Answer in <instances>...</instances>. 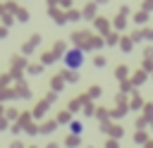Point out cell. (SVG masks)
I'll use <instances>...</instances> for the list:
<instances>
[{"mask_svg": "<svg viewBox=\"0 0 153 148\" xmlns=\"http://www.w3.org/2000/svg\"><path fill=\"white\" fill-rule=\"evenodd\" d=\"M108 148H117V141H108Z\"/></svg>", "mask_w": 153, "mask_h": 148, "instance_id": "e0dca14e", "label": "cell"}, {"mask_svg": "<svg viewBox=\"0 0 153 148\" xmlns=\"http://www.w3.org/2000/svg\"><path fill=\"white\" fill-rule=\"evenodd\" d=\"M65 64H67V69H79V67L84 64V50H81V48L67 50V53H65Z\"/></svg>", "mask_w": 153, "mask_h": 148, "instance_id": "6da1fadb", "label": "cell"}, {"mask_svg": "<svg viewBox=\"0 0 153 148\" xmlns=\"http://www.w3.org/2000/svg\"><path fill=\"white\" fill-rule=\"evenodd\" d=\"M57 122H69V112H62V115L57 117Z\"/></svg>", "mask_w": 153, "mask_h": 148, "instance_id": "5bb4252c", "label": "cell"}, {"mask_svg": "<svg viewBox=\"0 0 153 148\" xmlns=\"http://www.w3.org/2000/svg\"><path fill=\"white\" fill-rule=\"evenodd\" d=\"M53 50H55V53H53V55H55V57H57V55H60V53H62V50H65V43H62V41H60V43H55V45H53Z\"/></svg>", "mask_w": 153, "mask_h": 148, "instance_id": "52a82bcc", "label": "cell"}, {"mask_svg": "<svg viewBox=\"0 0 153 148\" xmlns=\"http://www.w3.org/2000/svg\"><path fill=\"white\" fill-rule=\"evenodd\" d=\"M96 24H98V29H103V33H108V21L105 19H98Z\"/></svg>", "mask_w": 153, "mask_h": 148, "instance_id": "30bf717a", "label": "cell"}, {"mask_svg": "<svg viewBox=\"0 0 153 148\" xmlns=\"http://www.w3.org/2000/svg\"><path fill=\"white\" fill-rule=\"evenodd\" d=\"M129 48H131V43H129V41H122V50H124V53H129Z\"/></svg>", "mask_w": 153, "mask_h": 148, "instance_id": "9a60e30c", "label": "cell"}, {"mask_svg": "<svg viewBox=\"0 0 153 148\" xmlns=\"http://www.w3.org/2000/svg\"><path fill=\"white\" fill-rule=\"evenodd\" d=\"M48 148H57V143H48Z\"/></svg>", "mask_w": 153, "mask_h": 148, "instance_id": "d6986e66", "label": "cell"}, {"mask_svg": "<svg viewBox=\"0 0 153 148\" xmlns=\"http://www.w3.org/2000/svg\"><path fill=\"white\" fill-rule=\"evenodd\" d=\"M65 143H67L69 148H76V146H79V136H67V138H65Z\"/></svg>", "mask_w": 153, "mask_h": 148, "instance_id": "277c9868", "label": "cell"}, {"mask_svg": "<svg viewBox=\"0 0 153 148\" xmlns=\"http://www.w3.org/2000/svg\"><path fill=\"white\" fill-rule=\"evenodd\" d=\"M103 129H110V134H115V136L122 134V129H117V127H103Z\"/></svg>", "mask_w": 153, "mask_h": 148, "instance_id": "7c38bea8", "label": "cell"}, {"mask_svg": "<svg viewBox=\"0 0 153 148\" xmlns=\"http://www.w3.org/2000/svg\"><path fill=\"white\" fill-rule=\"evenodd\" d=\"M10 148H24V143H22V141H12V146H10Z\"/></svg>", "mask_w": 153, "mask_h": 148, "instance_id": "2e32d148", "label": "cell"}, {"mask_svg": "<svg viewBox=\"0 0 153 148\" xmlns=\"http://www.w3.org/2000/svg\"><path fill=\"white\" fill-rule=\"evenodd\" d=\"M38 41H41V38H38V36H33V38H31V41H29V43L24 45V53H31V48H33V45H36Z\"/></svg>", "mask_w": 153, "mask_h": 148, "instance_id": "5b68a950", "label": "cell"}, {"mask_svg": "<svg viewBox=\"0 0 153 148\" xmlns=\"http://www.w3.org/2000/svg\"><path fill=\"white\" fill-rule=\"evenodd\" d=\"M117 76H120V79L127 76V67H117Z\"/></svg>", "mask_w": 153, "mask_h": 148, "instance_id": "4fadbf2b", "label": "cell"}, {"mask_svg": "<svg viewBox=\"0 0 153 148\" xmlns=\"http://www.w3.org/2000/svg\"><path fill=\"white\" fill-rule=\"evenodd\" d=\"M5 36H7V29H2V26H0V38H5Z\"/></svg>", "mask_w": 153, "mask_h": 148, "instance_id": "ac0fdd59", "label": "cell"}, {"mask_svg": "<svg viewBox=\"0 0 153 148\" xmlns=\"http://www.w3.org/2000/svg\"><path fill=\"white\" fill-rule=\"evenodd\" d=\"M50 14H53V19H57V21H65V14H60L57 10H50Z\"/></svg>", "mask_w": 153, "mask_h": 148, "instance_id": "9c48e42d", "label": "cell"}, {"mask_svg": "<svg viewBox=\"0 0 153 148\" xmlns=\"http://www.w3.org/2000/svg\"><path fill=\"white\" fill-rule=\"evenodd\" d=\"M41 72H43L41 64H31V67H29V74H41Z\"/></svg>", "mask_w": 153, "mask_h": 148, "instance_id": "ba28073f", "label": "cell"}, {"mask_svg": "<svg viewBox=\"0 0 153 148\" xmlns=\"http://www.w3.org/2000/svg\"><path fill=\"white\" fill-rule=\"evenodd\" d=\"M69 129H72V136H79L84 127H81V122H72V124H69Z\"/></svg>", "mask_w": 153, "mask_h": 148, "instance_id": "7a4b0ae2", "label": "cell"}, {"mask_svg": "<svg viewBox=\"0 0 153 148\" xmlns=\"http://www.w3.org/2000/svg\"><path fill=\"white\" fill-rule=\"evenodd\" d=\"M45 107H48V100H43L41 105H36V110H33V115H36V117H41V115L45 112Z\"/></svg>", "mask_w": 153, "mask_h": 148, "instance_id": "3957f363", "label": "cell"}, {"mask_svg": "<svg viewBox=\"0 0 153 148\" xmlns=\"http://www.w3.org/2000/svg\"><path fill=\"white\" fill-rule=\"evenodd\" d=\"M53 129H55V122H45L38 131H41V134H48V131H53Z\"/></svg>", "mask_w": 153, "mask_h": 148, "instance_id": "8992f818", "label": "cell"}, {"mask_svg": "<svg viewBox=\"0 0 153 148\" xmlns=\"http://www.w3.org/2000/svg\"><path fill=\"white\" fill-rule=\"evenodd\" d=\"M53 88H55V91H62V79L55 76V79H53Z\"/></svg>", "mask_w": 153, "mask_h": 148, "instance_id": "8fae6325", "label": "cell"}, {"mask_svg": "<svg viewBox=\"0 0 153 148\" xmlns=\"http://www.w3.org/2000/svg\"><path fill=\"white\" fill-rule=\"evenodd\" d=\"M0 115H2V105H0Z\"/></svg>", "mask_w": 153, "mask_h": 148, "instance_id": "ffe728a7", "label": "cell"}]
</instances>
